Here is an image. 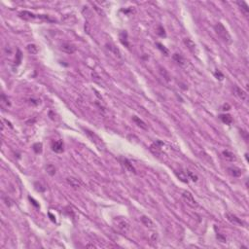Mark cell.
<instances>
[{
  "label": "cell",
  "mask_w": 249,
  "mask_h": 249,
  "mask_svg": "<svg viewBox=\"0 0 249 249\" xmlns=\"http://www.w3.org/2000/svg\"><path fill=\"white\" fill-rule=\"evenodd\" d=\"M157 46H158V48H159V50L161 51L162 53H164V55H166V56H168L169 55V51L167 50V49L164 45H162V44L157 43Z\"/></svg>",
  "instance_id": "obj_25"
},
{
  "label": "cell",
  "mask_w": 249,
  "mask_h": 249,
  "mask_svg": "<svg viewBox=\"0 0 249 249\" xmlns=\"http://www.w3.org/2000/svg\"><path fill=\"white\" fill-rule=\"evenodd\" d=\"M140 220H141V223L144 225L145 227H147V228H154L155 225H154V222H153L151 219L149 218V217L147 216H141V218H140Z\"/></svg>",
  "instance_id": "obj_10"
},
{
  "label": "cell",
  "mask_w": 249,
  "mask_h": 249,
  "mask_svg": "<svg viewBox=\"0 0 249 249\" xmlns=\"http://www.w3.org/2000/svg\"><path fill=\"white\" fill-rule=\"evenodd\" d=\"M230 109V105L229 104H224L223 105V110H229Z\"/></svg>",
  "instance_id": "obj_33"
},
{
  "label": "cell",
  "mask_w": 249,
  "mask_h": 249,
  "mask_svg": "<svg viewBox=\"0 0 249 249\" xmlns=\"http://www.w3.org/2000/svg\"><path fill=\"white\" fill-rule=\"evenodd\" d=\"M217 238L221 241V242H226V238L224 236H222L220 234H217Z\"/></svg>",
  "instance_id": "obj_31"
},
{
  "label": "cell",
  "mask_w": 249,
  "mask_h": 249,
  "mask_svg": "<svg viewBox=\"0 0 249 249\" xmlns=\"http://www.w3.org/2000/svg\"><path fill=\"white\" fill-rule=\"evenodd\" d=\"M49 216H50V217H51V220H52V221L56 222V219H55V217H54L53 215H52V214H51V213H49Z\"/></svg>",
  "instance_id": "obj_35"
},
{
  "label": "cell",
  "mask_w": 249,
  "mask_h": 249,
  "mask_svg": "<svg viewBox=\"0 0 249 249\" xmlns=\"http://www.w3.org/2000/svg\"><path fill=\"white\" fill-rule=\"evenodd\" d=\"M66 182H67L71 187H73V188L75 189H78L81 187V182L79 181L78 179L74 178V177H67V178H66Z\"/></svg>",
  "instance_id": "obj_9"
},
{
  "label": "cell",
  "mask_w": 249,
  "mask_h": 249,
  "mask_svg": "<svg viewBox=\"0 0 249 249\" xmlns=\"http://www.w3.org/2000/svg\"><path fill=\"white\" fill-rule=\"evenodd\" d=\"M182 198L184 199V201H186V203L191 206V207H197V206L199 205L198 201L195 199L193 195L190 193V192H187V191L183 192V194H182Z\"/></svg>",
  "instance_id": "obj_3"
},
{
  "label": "cell",
  "mask_w": 249,
  "mask_h": 249,
  "mask_svg": "<svg viewBox=\"0 0 249 249\" xmlns=\"http://www.w3.org/2000/svg\"><path fill=\"white\" fill-rule=\"evenodd\" d=\"M187 175H188V178H189V179H191L192 181H194V182H197V181H198V176H197L196 174L194 173V172L187 170Z\"/></svg>",
  "instance_id": "obj_26"
},
{
  "label": "cell",
  "mask_w": 249,
  "mask_h": 249,
  "mask_svg": "<svg viewBox=\"0 0 249 249\" xmlns=\"http://www.w3.org/2000/svg\"><path fill=\"white\" fill-rule=\"evenodd\" d=\"M122 162H123V164H124V166L127 167L130 171L134 172V173H136V170H135V168L134 167V166H132V164L128 159H123Z\"/></svg>",
  "instance_id": "obj_15"
},
{
  "label": "cell",
  "mask_w": 249,
  "mask_h": 249,
  "mask_svg": "<svg viewBox=\"0 0 249 249\" xmlns=\"http://www.w3.org/2000/svg\"><path fill=\"white\" fill-rule=\"evenodd\" d=\"M234 91H235V95L240 98V99H241L242 101H246V100H247V93H246L244 90H242L241 88L236 86V87L234 88Z\"/></svg>",
  "instance_id": "obj_5"
},
{
  "label": "cell",
  "mask_w": 249,
  "mask_h": 249,
  "mask_svg": "<svg viewBox=\"0 0 249 249\" xmlns=\"http://www.w3.org/2000/svg\"><path fill=\"white\" fill-rule=\"evenodd\" d=\"M226 218L228 219V220L230 221L232 224H234V225L243 226V222L241 221L240 218H238V217H236V215H234V214H232L230 212H227L226 213Z\"/></svg>",
  "instance_id": "obj_4"
},
{
  "label": "cell",
  "mask_w": 249,
  "mask_h": 249,
  "mask_svg": "<svg viewBox=\"0 0 249 249\" xmlns=\"http://www.w3.org/2000/svg\"><path fill=\"white\" fill-rule=\"evenodd\" d=\"M132 120H134V122L135 123V124H136L137 126H138V127L141 128V129H143V130H147V126H146V124H145V123L143 122V121H142L141 119H139L138 117H136V116H134V117H132Z\"/></svg>",
  "instance_id": "obj_18"
},
{
  "label": "cell",
  "mask_w": 249,
  "mask_h": 249,
  "mask_svg": "<svg viewBox=\"0 0 249 249\" xmlns=\"http://www.w3.org/2000/svg\"><path fill=\"white\" fill-rule=\"evenodd\" d=\"M159 35L161 36H166V33H164V29L162 28V26H159Z\"/></svg>",
  "instance_id": "obj_30"
},
{
  "label": "cell",
  "mask_w": 249,
  "mask_h": 249,
  "mask_svg": "<svg viewBox=\"0 0 249 249\" xmlns=\"http://www.w3.org/2000/svg\"><path fill=\"white\" fill-rule=\"evenodd\" d=\"M172 58H173V60H175L178 64H180V65H184L185 64V58L181 55H179V54H174Z\"/></svg>",
  "instance_id": "obj_20"
},
{
  "label": "cell",
  "mask_w": 249,
  "mask_h": 249,
  "mask_svg": "<svg viewBox=\"0 0 249 249\" xmlns=\"http://www.w3.org/2000/svg\"><path fill=\"white\" fill-rule=\"evenodd\" d=\"M33 150L36 154H40V153L42 152V144L41 143H35V144L33 145Z\"/></svg>",
  "instance_id": "obj_27"
},
{
  "label": "cell",
  "mask_w": 249,
  "mask_h": 249,
  "mask_svg": "<svg viewBox=\"0 0 249 249\" xmlns=\"http://www.w3.org/2000/svg\"><path fill=\"white\" fill-rule=\"evenodd\" d=\"M52 149H53L54 152L56 153H62L63 152V143L60 140H58V141L53 142L52 144Z\"/></svg>",
  "instance_id": "obj_7"
},
{
  "label": "cell",
  "mask_w": 249,
  "mask_h": 249,
  "mask_svg": "<svg viewBox=\"0 0 249 249\" xmlns=\"http://www.w3.org/2000/svg\"><path fill=\"white\" fill-rule=\"evenodd\" d=\"M220 120L226 125H231L232 123H233V118H232V116L229 115V114L220 115Z\"/></svg>",
  "instance_id": "obj_14"
},
{
  "label": "cell",
  "mask_w": 249,
  "mask_h": 249,
  "mask_svg": "<svg viewBox=\"0 0 249 249\" xmlns=\"http://www.w3.org/2000/svg\"><path fill=\"white\" fill-rule=\"evenodd\" d=\"M29 199H30V201H32V203L34 204V205H35V206H36V207H39V205H38V204H37V203H36V201H34V199H31V198H30V197H29Z\"/></svg>",
  "instance_id": "obj_34"
},
{
  "label": "cell",
  "mask_w": 249,
  "mask_h": 249,
  "mask_svg": "<svg viewBox=\"0 0 249 249\" xmlns=\"http://www.w3.org/2000/svg\"><path fill=\"white\" fill-rule=\"evenodd\" d=\"M61 51L66 54H73L76 51V47L71 43H63L61 45Z\"/></svg>",
  "instance_id": "obj_6"
},
{
  "label": "cell",
  "mask_w": 249,
  "mask_h": 249,
  "mask_svg": "<svg viewBox=\"0 0 249 249\" xmlns=\"http://www.w3.org/2000/svg\"><path fill=\"white\" fill-rule=\"evenodd\" d=\"M16 58H17V60H16L17 64H19V63H21V51H19V50H18V53H17V55H16Z\"/></svg>",
  "instance_id": "obj_29"
},
{
  "label": "cell",
  "mask_w": 249,
  "mask_h": 249,
  "mask_svg": "<svg viewBox=\"0 0 249 249\" xmlns=\"http://www.w3.org/2000/svg\"><path fill=\"white\" fill-rule=\"evenodd\" d=\"M238 4L240 5L241 11L243 12V14L245 15L246 17L249 15V8H248V5L245 3V2H238Z\"/></svg>",
  "instance_id": "obj_21"
},
{
  "label": "cell",
  "mask_w": 249,
  "mask_h": 249,
  "mask_svg": "<svg viewBox=\"0 0 249 249\" xmlns=\"http://www.w3.org/2000/svg\"><path fill=\"white\" fill-rule=\"evenodd\" d=\"M159 69H160V73H161V75H162L164 79H166V81H167V82H169V81H170V76H169V73L167 72L166 68H164V67H159Z\"/></svg>",
  "instance_id": "obj_23"
},
{
  "label": "cell",
  "mask_w": 249,
  "mask_h": 249,
  "mask_svg": "<svg viewBox=\"0 0 249 249\" xmlns=\"http://www.w3.org/2000/svg\"><path fill=\"white\" fill-rule=\"evenodd\" d=\"M223 156H224V158H225L226 160H228V161H231V162H234V161H236V155L234 154V153L228 151V150H226V151H223Z\"/></svg>",
  "instance_id": "obj_16"
},
{
  "label": "cell",
  "mask_w": 249,
  "mask_h": 249,
  "mask_svg": "<svg viewBox=\"0 0 249 249\" xmlns=\"http://www.w3.org/2000/svg\"><path fill=\"white\" fill-rule=\"evenodd\" d=\"M106 47H107L108 50L112 52V53L114 54V55L118 56L119 58L121 56V53H120L119 49H117V47H115L114 45H112V44H106Z\"/></svg>",
  "instance_id": "obj_19"
},
{
  "label": "cell",
  "mask_w": 249,
  "mask_h": 249,
  "mask_svg": "<svg viewBox=\"0 0 249 249\" xmlns=\"http://www.w3.org/2000/svg\"><path fill=\"white\" fill-rule=\"evenodd\" d=\"M120 41L122 42L123 45H125L126 47H128V48L130 47L129 41H128V33L126 32V31L121 32V34H120Z\"/></svg>",
  "instance_id": "obj_17"
},
{
  "label": "cell",
  "mask_w": 249,
  "mask_h": 249,
  "mask_svg": "<svg viewBox=\"0 0 249 249\" xmlns=\"http://www.w3.org/2000/svg\"><path fill=\"white\" fill-rule=\"evenodd\" d=\"M19 18L26 19V21H31V19H34L36 18V16L32 13H30V12H28V11H23L21 12V13L19 14Z\"/></svg>",
  "instance_id": "obj_8"
},
{
  "label": "cell",
  "mask_w": 249,
  "mask_h": 249,
  "mask_svg": "<svg viewBox=\"0 0 249 249\" xmlns=\"http://www.w3.org/2000/svg\"><path fill=\"white\" fill-rule=\"evenodd\" d=\"M26 50H28V53L31 54V55H36V54L38 53V48H37L36 45H34V44H29V45H28Z\"/></svg>",
  "instance_id": "obj_22"
},
{
  "label": "cell",
  "mask_w": 249,
  "mask_h": 249,
  "mask_svg": "<svg viewBox=\"0 0 249 249\" xmlns=\"http://www.w3.org/2000/svg\"><path fill=\"white\" fill-rule=\"evenodd\" d=\"M46 170L50 175H55L56 174V167L55 166H53V164H48V166H46Z\"/></svg>",
  "instance_id": "obj_24"
},
{
  "label": "cell",
  "mask_w": 249,
  "mask_h": 249,
  "mask_svg": "<svg viewBox=\"0 0 249 249\" xmlns=\"http://www.w3.org/2000/svg\"><path fill=\"white\" fill-rule=\"evenodd\" d=\"M228 171L229 173L231 174L232 176L234 177H240L241 175V170L240 168H238V167H229L228 168Z\"/></svg>",
  "instance_id": "obj_13"
},
{
  "label": "cell",
  "mask_w": 249,
  "mask_h": 249,
  "mask_svg": "<svg viewBox=\"0 0 249 249\" xmlns=\"http://www.w3.org/2000/svg\"><path fill=\"white\" fill-rule=\"evenodd\" d=\"M184 44L187 46V48L189 49L190 51L192 52V53H195L196 52V44H195V42L193 40H191L190 38H185L184 39Z\"/></svg>",
  "instance_id": "obj_11"
},
{
  "label": "cell",
  "mask_w": 249,
  "mask_h": 249,
  "mask_svg": "<svg viewBox=\"0 0 249 249\" xmlns=\"http://www.w3.org/2000/svg\"><path fill=\"white\" fill-rule=\"evenodd\" d=\"M114 226L120 233L122 234H128L130 230V222L125 218H116L114 220Z\"/></svg>",
  "instance_id": "obj_1"
},
{
  "label": "cell",
  "mask_w": 249,
  "mask_h": 249,
  "mask_svg": "<svg viewBox=\"0 0 249 249\" xmlns=\"http://www.w3.org/2000/svg\"><path fill=\"white\" fill-rule=\"evenodd\" d=\"M214 75H215V77H216L217 79H219V80H220V81H222V80H223V79H224V75H223V74H222L219 70H216L215 72H214Z\"/></svg>",
  "instance_id": "obj_28"
},
{
  "label": "cell",
  "mask_w": 249,
  "mask_h": 249,
  "mask_svg": "<svg viewBox=\"0 0 249 249\" xmlns=\"http://www.w3.org/2000/svg\"><path fill=\"white\" fill-rule=\"evenodd\" d=\"M175 174H176V176L178 177V178L181 180L182 182H184V183H188L189 178H188V175H187V173H185V172L182 171V170H179V171H175Z\"/></svg>",
  "instance_id": "obj_12"
},
{
  "label": "cell",
  "mask_w": 249,
  "mask_h": 249,
  "mask_svg": "<svg viewBox=\"0 0 249 249\" xmlns=\"http://www.w3.org/2000/svg\"><path fill=\"white\" fill-rule=\"evenodd\" d=\"M214 29H215L217 35L220 37V38L224 42H226V43H231V35H230V33L228 32L227 28L221 23H216L215 26H214Z\"/></svg>",
  "instance_id": "obj_2"
},
{
  "label": "cell",
  "mask_w": 249,
  "mask_h": 249,
  "mask_svg": "<svg viewBox=\"0 0 249 249\" xmlns=\"http://www.w3.org/2000/svg\"><path fill=\"white\" fill-rule=\"evenodd\" d=\"M4 201H6V204L8 206H11L12 205V201H11V199H8V198H4Z\"/></svg>",
  "instance_id": "obj_32"
}]
</instances>
